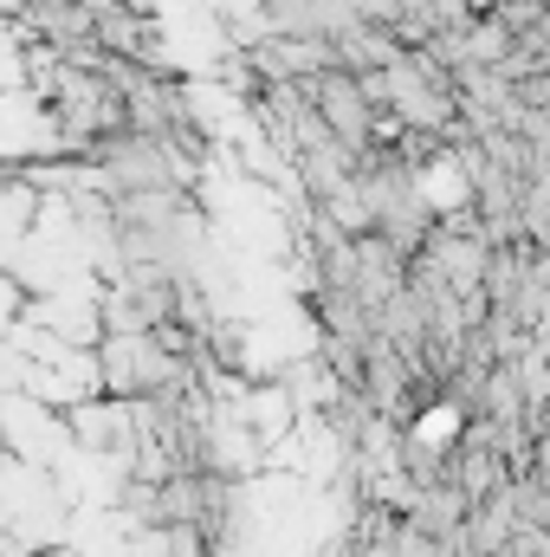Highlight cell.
<instances>
[{
	"mask_svg": "<svg viewBox=\"0 0 550 557\" xmlns=\"http://www.w3.org/2000/svg\"><path fill=\"white\" fill-rule=\"evenodd\" d=\"M389 557H460V539H434V532H421L414 519H396Z\"/></svg>",
	"mask_w": 550,
	"mask_h": 557,
	"instance_id": "6da1fadb",
	"label": "cell"
}]
</instances>
